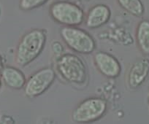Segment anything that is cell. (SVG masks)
I'll list each match as a JSON object with an SVG mask.
<instances>
[{"label":"cell","instance_id":"6da1fadb","mask_svg":"<svg viewBox=\"0 0 149 124\" xmlns=\"http://www.w3.org/2000/svg\"><path fill=\"white\" fill-rule=\"evenodd\" d=\"M47 36L45 31L33 28L26 32L21 37L15 54L17 65L24 67L31 64L41 54L46 44Z\"/></svg>","mask_w":149,"mask_h":124},{"label":"cell","instance_id":"7a4b0ae2","mask_svg":"<svg viewBox=\"0 0 149 124\" xmlns=\"http://www.w3.org/2000/svg\"><path fill=\"white\" fill-rule=\"evenodd\" d=\"M56 69L61 77L71 83L81 85L87 80L86 66L84 61L74 54L64 53L58 57Z\"/></svg>","mask_w":149,"mask_h":124},{"label":"cell","instance_id":"3957f363","mask_svg":"<svg viewBox=\"0 0 149 124\" xmlns=\"http://www.w3.org/2000/svg\"><path fill=\"white\" fill-rule=\"evenodd\" d=\"M61 39L74 52L90 54L96 49V42L88 32L82 28L64 26L60 31Z\"/></svg>","mask_w":149,"mask_h":124},{"label":"cell","instance_id":"277c9868","mask_svg":"<svg viewBox=\"0 0 149 124\" xmlns=\"http://www.w3.org/2000/svg\"><path fill=\"white\" fill-rule=\"evenodd\" d=\"M51 18L64 26L77 27L84 21V10L78 5L67 1L55 2L50 6Z\"/></svg>","mask_w":149,"mask_h":124},{"label":"cell","instance_id":"5b68a950","mask_svg":"<svg viewBox=\"0 0 149 124\" xmlns=\"http://www.w3.org/2000/svg\"><path fill=\"white\" fill-rule=\"evenodd\" d=\"M107 108V102L100 97H90L82 101L74 109L72 119L78 123H88L101 118Z\"/></svg>","mask_w":149,"mask_h":124},{"label":"cell","instance_id":"8992f818","mask_svg":"<svg viewBox=\"0 0 149 124\" xmlns=\"http://www.w3.org/2000/svg\"><path fill=\"white\" fill-rule=\"evenodd\" d=\"M55 78V71L51 67H45L37 71L26 80L24 86L26 96L29 98L40 96L50 88Z\"/></svg>","mask_w":149,"mask_h":124},{"label":"cell","instance_id":"52a82bcc","mask_svg":"<svg viewBox=\"0 0 149 124\" xmlns=\"http://www.w3.org/2000/svg\"><path fill=\"white\" fill-rule=\"evenodd\" d=\"M94 63L97 70L109 78H115L120 75L121 66L119 61L108 53L100 51L94 54Z\"/></svg>","mask_w":149,"mask_h":124},{"label":"cell","instance_id":"ba28073f","mask_svg":"<svg viewBox=\"0 0 149 124\" xmlns=\"http://www.w3.org/2000/svg\"><path fill=\"white\" fill-rule=\"evenodd\" d=\"M111 16V11L108 6L103 4L94 5L88 11L86 17V26L94 29L107 24Z\"/></svg>","mask_w":149,"mask_h":124},{"label":"cell","instance_id":"9c48e42d","mask_svg":"<svg viewBox=\"0 0 149 124\" xmlns=\"http://www.w3.org/2000/svg\"><path fill=\"white\" fill-rule=\"evenodd\" d=\"M149 74V60L140 58L132 64L129 71L127 82L132 88L140 86Z\"/></svg>","mask_w":149,"mask_h":124},{"label":"cell","instance_id":"30bf717a","mask_svg":"<svg viewBox=\"0 0 149 124\" xmlns=\"http://www.w3.org/2000/svg\"><path fill=\"white\" fill-rule=\"evenodd\" d=\"M1 78L5 85L13 89L19 90L24 88L26 78L22 71L13 67H5L1 70Z\"/></svg>","mask_w":149,"mask_h":124},{"label":"cell","instance_id":"8fae6325","mask_svg":"<svg viewBox=\"0 0 149 124\" xmlns=\"http://www.w3.org/2000/svg\"><path fill=\"white\" fill-rule=\"evenodd\" d=\"M136 41L140 51L149 55V21H140L136 28Z\"/></svg>","mask_w":149,"mask_h":124},{"label":"cell","instance_id":"7c38bea8","mask_svg":"<svg viewBox=\"0 0 149 124\" xmlns=\"http://www.w3.org/2000/svg\"><path fill=\"white\" fill-rule=\"evenodd\" d=\"M118 5L131 15L140 17L144 13V7L140 0H117Z\"/></svg>","mask_w":149,"mask_h":124},{"label":"cell","instance_id":"4fadbf2b","mask_svg":"<svg viewBox=\"0 0 149 124\" xmlns=\"http://www.w3.org/2000/svg\"><path fill=\"white\" fill-rule=\"evenodd\" d=\"M48 0H20L19 8L24 11H29L42 6Z\"/></svg>","mask_w":149,"mask_h":124},{"label":"cell","instance_id":"5bb4252c","mask_svg":"<svg viewBox=\"0 0 149 124\" xmlns=\"http://www.w3.org/2000/svg\"><path fill=\"white\" fill-rule=\"evenodd\" d=\"M52 51L55 55H58L59 57L60 55H62L64 48L59 42H54L52 45Z\"/></svg>","mask_w":149,"mask_h":124},{"label":"cell","instance_id":"9a60e30c","mask_svg":"<svg viewBox=\"0 0 149 124\" xmlns=\"http://www.w3.org/2000/svg\"><path fill=\"white\" fill-rule=\"evenodd\" d=\"M2 68H3V63H2V58L0 56V72H1V70L2 69Z\"/></svg>","mask_w":149,"mask_h":124},{"label":"cell","instance_id":"2e32d148","mask_svg":"<svg viewBox=\"0 0 149 124\" xmlns=\"http://www.w3.org/2000/svg\"><path fill=\"white\" fill-rule=\"evenodd\" d=\"M2 78H1V75H0V88H1V85H2Z\"/></svg>","mask_w":149,"mask_h":124}]
</instances>
